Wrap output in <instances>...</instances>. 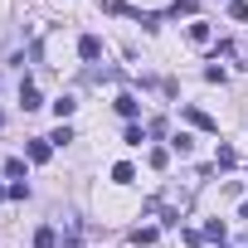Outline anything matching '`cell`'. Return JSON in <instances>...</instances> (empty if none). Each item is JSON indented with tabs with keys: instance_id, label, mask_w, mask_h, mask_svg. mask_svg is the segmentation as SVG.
<instances>
[{
	"instance_id": "obj_19",
	"label": "cell",
	"mask_w": 248,
	"mask_h": 248,
	"mask_svg": "<svg viewBox=\"0 0 248 248\" xmlns=\"http://www.w3.org/2000/svg\"><path fill=\"white\" fill-rule=\"evenodd\" d=\"M5 195H10V190H5V185H0V200H5Z\"/></svg>"
},
{
	"instance_id": "obj_4",
	"label": "cell",
	"mask_w": 248,
	"mask_h": 248,
	"mask_svg": "<svg viewBox=\"0 0 248 248\" xmlns=\"http://www.w3.org/2000/svg\"><path fill=\"white\" fill-rule=\"evenodd\" d=\"M34 248H59V233L44 224V229H34Z\"/></svg>"
},
{
	"instance_id": "obj_6",
	"label": "cell",
	"mask_w": 248,
	"mask_h": 248,
	"mask_svg": "<svg viewBox=\"0 0 248 248\" xmlns=\"http://www.w3.org/2000/svg\"><path fill=\"white\" fill-rule=\"evenodd\" d=\"M224 233H229V229H224V224H219V219H209V224H204V233H200V238H209V243H224Z\"/></svg>"
},
{
	"instance_id": "obj_20",
	"label": "cell",
	"mask_w": 248,
	"mask_h": 248,
	"mask_svg": "<svg viewBox=\"0 0 248 248\" xmlns=\"http://www.w3.org/2000/svg\"><path fill=\"white\" fill-rule=\"evenodd\" d=\"M243 219H248V200H243Z\"/></svg>"
},
{
	"instance_id": "obj_18",
	"label": "cell",
	"mask_w": 248,
	"mask_h": 248,
	"mask_svg": "<svg viewBox=\"0 0 248 248\" xmlns=\"http://www.w3.org/2000/svg\"><path fill=\"white\" fill-rule=\"evenodd\" d=\"M195 10V0H175V5H170V15H190Z\"/></svg>"
},
{
	"instance_id": "obj_13",
	"label": "cell",
	"mask_w": 248,
	"mask_h": 248,
	"mask_svg": "<svg viewBox=\"0 0 248 248\" xmlns=\"http://www.w3.org/2000/svg\"><path fill=\"white\" fill-rule=\"evenodd\" d=\"M73 107H78L73 97H59V102H54V112H59V122H63V117H73Z\"/></svg>"
},
{
	"instance_id": "obj_12",
	"label": "cell",
	"mask_w": 248,
	"mask_h": 248,
	"mask_svg": "<svg viewBox=\"0 0 248 248\" xmlns=\"http://www.w3.org/2000/svg\"><path fill=\"white\" fill-rule=\"evenodd\" d=\"M117 112H122V117H137V97L122 93V97H117Z\"/></svg>"
},
{
	"instance_id": "obj_16",
	"label": "cell",
	"mask_w": 248,
	"mask_h": 248,
	"mask_svg": "<svg viewBox=\"0 0 248 248\" xmlns=\"http://www.w3.org/2000/svg\"><path fill=\"white\" fill-rule=\"evenodd\" d=\"M68 141H73V132H68V127H59V132L49 137V146H68Z\"/></svg>"
},
{
	"instance_id": "obj_10",
	"label": "cell",
	"mask_w": 248,
	"mask_h": 248,
	"mask_svg": "<svg viewBox=\"0 0 248 248\" xmlns=\"http://www.w3.org/2000/svg\"><path fill=\"white\" fill-rule=\"evenodd\" d=\"M5 175H10V180H25V161L10 156V161H5Z\"/></svg>"
},
{
	"instance_id": "obj_14",
	"label": "cell",
	"mask_w": 248,
	"mask_h": 248,
	"mask_svg": "<svg viewBox=\"0 0 248 248\" xmlns=\"http://www.w3.org/2000/svg\"><path fill=\"white\" fill-rule=\"evenodd\" d=\"M190 141H195V137H190V132H175V137H170V146H175V151H180V156H185V151H190Z\"/></svg>"
},
{
	"instance_id": "obj_17",
	"label": "cell",
	"mask_w": 248,
	"mask_h": 248,
	"mask_svg": "<svg viewBox=\"0 0 248 248\" xmlns=\"http://www.w3.org/2000/svg\"><path fill=\"white\" fill-rule=\"evenodd\" d=\"M214 161H219V166H224V170H229V166H233V161H238V156H233V146H219V156H214Z\"/></svg>"
},
{
	"instance_id": "obj_5",
	"label": "cell",
	"mask_w": 248,
	"mask_h": 248,
	"mask_svg": "<svg viewBox=\"0 0 248 248\" xmlns=\"http://www.w3.org/2000/svg\"><path fill=\"white\" fill-rule=\"evenodd\" d=\"M146 161H151V170H166V166H170V151H166V146H151Z\"/></svg>"
},
{
	"instance_id": "obj_15",
	"label": "cell",
	"mask_w": 248,
	"mask_h": 248,
	"mask_svg": "<svg viewBox=\"0 0 248 248\" xmlns=\"http://www.w3.org/2000/svg\"><path fill=\"white\" fill-rule=\"evenodd\" d=\"M229 15H233V20L243 25V20H248V5H243V0H229Z\"/></svg>"
},
{
	"instance_id": "obj_11",
	"label": "cell",
	"mask_w": 248,
	"mask_h": 248,
	"mask_svg": "<svg viewBox=\"0 0 248 248\" xmlns=\"http://www.w3.org/2000/svg\"><path fill=\"white\" fill-rule=\"evenodd\" d=\"M132 243H137V248H146V243H156V229H151V224H146V229H137V233H132Z\"/></svg>"
},
{
	"instance_id": "obj_7",
	"label": "cell",
	"mask_w": 248,
	"mask_h": 248,
	"mask_svg": "<svg viewBox=\"0 0 248 248\" xmlns=\"http://www.w3.org/2000/svg\"><path fill=\"white\" fill-rule=\"evenodd\" d=\"M112 180H117V185H132V180H137V170L122 161V166H112Z\"/></svg>"
},
{
	"instance_id": "obj_3",
	"label": "cell",
	"mask_w": 248,
	"mask_h": 248,
	"mask_svg": "<svg viewBox=\"0 0 248 248\" xmlns=\"http://www.w3.org/2000/svg\"><path fill=\"white\" fill-rule=\"evenodd\" d=\"M20 107H25V112L44 107V97H39V88H34V83H25V88H20Z\"/></svg>"
},
{
	"instance_id": "obj_8",
	"label": "cell",
	"mask_w": 248,
	"mask_h": 248,
	"mask_svg": "<svg viewBox=\"0 0 248 248\" xmlns=\"http://www.w3.org/2000/svg\"><path fill=\"white\" fill-rule=\"evenodd\" d=\"M209 34H214V30H209L204 20H195V25H190V39H195V44H209Z\"/></svg>"
},
{
	"instance_id": "obj_9",
	"label": "cell",
	"mask_w": 248,
	"mask_h": 248,
	"mask_svg": "<svg viewBox=\"0 0 248 248\" xmlns=\"http://www.w3.org/2000/svg\"><path fill=\"white\" fill-rule=\"evenodd\" d=\"M49 151H54L49 141H30V161H49Z\"/></svg>"
},
{
	"instance_id": "obj_2",
	"label": "cell",
	"mask_w": 248,
	"mask_h": 248,
	"mask_svg": "<svg viewBox=\"0 0 248 248\" xmlns=\"http://www.w3.org/2000/svg\"><path fill=\"white\" fill-rule=\"evenodd\" d=\"M78 54H83L88 63H93V59H102V39H97V34H83V39H78Z\"/></svg>"
},
{
	"instance_id": "obj_1",
	"label": "cell",
	"mask_w": 248,
	"mask_h": 248,
	"mask_svg": "<svg viewBox=\"0 0 248 248\" xmlns=\"http://www.w3.org/2000/svg\"><path fill=\"white\" fill-rule=\"evenodd\" d=\"M185 122H190V127H200V132H219V122H214L209 112H200V107H185Z\"/></svg>"
},
{
	"instance_id": "obj_21",
	"label": "cell",
	"mask_w": 248,
	"mask_h": 248,
	"mask_svg": "<svg viewBox=\"0 0 248 248\" xmlns=\"http://www.w3.org/2000/svg\"><path fill=\"white\" fill-rule=\"evenodd\" d=\"M0 122H5V117H0Z\"/></svg>"
}]
</instances>
